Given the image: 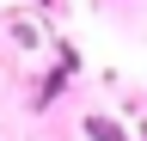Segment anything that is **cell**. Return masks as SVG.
Masks as SVG:
<instances>
[{
    "label": "cell",
    "mask_w": 147,
    "mask_h": 141,
    "mask_svg": "<svg viewBox=\"0 0 147 141\" xmlns=\"http://www.w3.org/2000/svg\"><path fill=\"white\" fill-rule=\"evenodd\" d=\"M55 67H61V74H80V49H74V43H55Z\"/></svg>",
    "instance_id": "3"
},
{
    "label": "cell",
    "mask_w": 147,
    "mask_h": 141,
    "mask_svg": "<svg viewBox=\"0 0 147 141\" xmlns=\"http://www.w3.org/2000/svg\"><path fill=\"white\" fill-rule=\"evenodd\" d=\"M80 135H86V141H135L129 123H117L110 111H86V117H80Z\"/></svg>",
    "instance_id": "1"
},
{
    "label": "cell",
    "mask_w": 147,
    "mask_h": 141,
    "mask_svg": "<svg viewBox=\"0 0 147 141\" xmlns=\"http://www.w3.org/2000/svg\"><path fill=\"white\" fill-rule=\"evenodd\" d=\"M31 6H55V0H31Z\"/></svg>",
    "instance_id": "4"
},
{
    "label": "cell",
    "mask_w": 147,
    "mask_h": 141,
    "mask_svg": "<svg viewBox=\"0 0 147 141\" xmlns=\"http://www.w3.org/2000/svg\"><path fill=\"white\" fill-rule=\"evenodd\" d=\"M141 141H147V117H141Z\"/></svg>",
    "instance_id": "5"
},
{
    "label": "cell",
    "mask_w": 147,
    "mask_h": 141,
    "mask_svg": "<svg viewBox=\"0 0 147 141\" xmlns=\"http://www.w3.org/2000/svg\"><path fill=\"white\" fill-rule=\"evenodd\" d=\"M61 92H67V74H61V67H49V74H37L31 104H37V111H49V104H61Z\"/></svg>",
    "instance_id": "2"
}]
</instances>
